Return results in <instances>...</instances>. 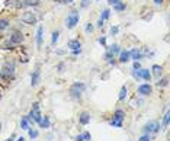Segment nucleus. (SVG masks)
<instances>
[{
    "mask_svg": "<svg viewBox=\"0 0 170 141\" xmlns=\"http://www.w3.org/2000/svg\"><path fill=\"white\" fill-rule=\"evenodd\" d=\"M124 119H125V112L122 109H118L113 114L112 121H109V125L113 127V128H122L124 127Z\"/></svg>",
    "mask_w": 170,
    "mask_h": 141,
    "instance_id": "nucleus-1",
    "label": "nucleus"
},
{
    "mask_svg": "<svg viewBox=\"0 0 170 141\" xmlns=\"http://www.w3.org/2000/svg\"><path fill=\"white\" fill-rule=\"evenodd\" d=\"M79 20H80V13H79L77 10H71V12L67 15V19H65V26H67V29L76 28V25L79 24Z\"/></svg>",
    "mask_w": 170,
    "mask_h": 141,
    "instance_id": "nucleus-2",
    "label": "nucleus"
},
{
    "mask_svg": "<svg viewBox=\"0 0 170 141\" xmlns=\"http://www.w3.org/2000/svg\"><path fill=\"white\" fill-rule=\"evenodd\" d=\"M0 73H2V77L6 79V80L13 79V76H15V63H13V61L6 63V64L3 66V68L0 70Z\"/></svg>",
    "mask_w": 170,
    "mask_h": 141,
    "instance_id": "nucleus-3",
    "label": "nucleus"
},
{
    "mask_svg": "<svg viewBox=\"0 0 170 141\" xmlns=\"http://www.w3.org/2000/svg\"><path fill=\"white\" fill-rule=\"evenodd\" d=\"M84 90H86V84L81 83V82H77V83H74L70 87V95H71V98H74V99H79Z\"/></svg>",
    "mask_w": 170,
    "mask_h": 141,
    "instance_id": "nucleus-4",
    "label": "nucleus"
},
{
    "mask_svg": "<svg viewBox=\"0 0 170 141\" xmlns=\"http://www.w3.org/2000/svg\"><path fill=\"white\" fill-rule=\"evenodd\" d=\"M159 131H160V124L157 121H148L143 128L144 134H157Z\"/></svg>",
    "mask_w": 170,
    "mask_h": 141,
    "instance_id": "nucleus-5",
    "label": "nucleus"
},
{
    "mask_svg": "<svg viewBox=\"0 0 170 141\" xmlns=\"http://www.w3.org/2000/svg\"><path fill=\"white\" fill-rule=\"evenodd\" d=\"M29 118L32 119L33 122H36V124H39L41 118H42V115H41V109H39V103H33L32 105V109H31V112H29Z\"/></svg>",
    "mask_w": 170,
    "mask_h": 141,
    "instance_id": "nucleus-6",
    "label": "nucleus"
},
{
    "mask_svg": "<svg viewBox=\"0 0 170 141\" xmlns=\"http://www.w3.org/2000/svg\"><path fill=\"white\" fill-rule=\"evenodd\" d=\"M20 20H22L24 24H28V25H35L38 19H36V16H35L33 12H25L24 15L20 16Z\"/></svg>",
    "mask_w": 170,
    "mask_h": 141,
    "instance_id": "nucleus-7",
    "label": "nucleus"
},
{
    "mask_svg": "<svg viewBox=\"0 0 170 141\" xmlns=\"http://www.w3.org/2000/svg\"><path fill=\"white\" fill-rule=\"evenodd\" d=\"M24 41V35L20 32H13L10 35V39H9L8 45L9 47H13V45H20Z\"/></svg>",
    "mask_w": 170,
    "mask_h": 141,
    "instance_id": "nucleus-8",
    "label": "nucleus"
},
{
    "mask_svg": "<svg viewBox=\"0 0 170 141\" xmlns=\"http://www.w3.org/2000/svg\"><path fill=\"white\" fill-rule=\"evenodd\" d=\"M39 83H41V70L36 67V68L33 70V73L31 74V86H32V87H36Z\"/></svg>",
    "mask_w": 170,
    "mask_h": 141,
    "instance_id": "nucleus-9",
    "label": "nucleus"
},
{
    "mask_svg": "<svg viewBox=\"0 0 170 141\" xmlns=\"http://www.w3.org/2000/svg\"><path fill=\"white\" fill-rule=\"evenodd\" d=\"M151 92H153V87H151L150 83H144V84H140L138 86V93L141 96H148Z\"/></svg>",
    "mask_w": 170,
    "mask_h": 141,
    "instance_id": "nucleus-10",
    "label": "nucleus"
},
{
    "mask_svg": "<svg viewBox=\"0 0 170 141\" xmlns=\"http://www.w3.org/2000/svg\"><path fill=\"white\" fill-rule=\"evenodd\" d=\"M33 121L29 118V115L28 116H22V119H20V128L22 130H25V131H28L29 128H31V124H32Z\"/></svg>",
    "mask_w": 170,
    "mask_h": 141,
    "instance_id": "nucleus-11",
    "label": "nucleus"
},
{
    "mask_svg": "<svg viewBox=\"0 0 170 141\" xmlns=\"http://www.w3.org/2000/svg\"><path fill=\"white\" fill-rule=\"evenodd\" d=\"M141 58H144V54L141 52L140 50L134 48V50L130 51V60H134V61H140Z\"/></svg>",
    "mask_w": 170,
    "mask_h": 141,
    "instance_id": "nucleus-12",
    "label": "nucleus"
},
{
    "mask_svg": "<svg viewBox=\"0 0 170 141\" xmlns=\"http://www.w3.org/2000/svg\"><path fill=\"white\" fill-rule=\"evenodd\" d=\"M90 119H92V116H90L89 112H81L80 115H79V122H80L81 125L90 124Z\"/></svg>",
    "mask_w": 170,
    "mask_h": 141,
    "instance_id": "nucleus-13",
    "label": "nucleus"
},
{
    "mask_svg": "<svg viewBox=\"0 0 170 141\" xmlns=\"http://www.w3.org/2000/svg\"><path fill=\"white\" fill-rule=\"evenodd\" d=\"M151 73H153V76L159 80V79L162 77V74H163V67L159 66V64H154V66L151 67Z\"/></svg>",
    "mask_w": 170,
    "mask_h": 141,
    "instance_id": "nucleus-14",
    "label": "nucleus"
},
{
    "mask_svg": "<svg viewBox=\"0 0 170 141\" xmlns=\"http://www.w3.org/2000/svg\"><path fill=\"white\" fill-rule=\"evenodd\" d=\"M44 42V26H38V31H36V45L41 47Z\"/></svg>",
    "mask_w": 170,
    "mask_h": 141,
    "instance_id": "nucleus-15",
    "label": "nucleus"
},
{
    "mask_svg": "<svg viewBox=\"0 0 170 141\" xmlns=\"http://www.w3.org/2000/svg\"><path fill=\"white\" fill-rule=\"evenodd\" d=\"M67 47H68V48H70L71 51H74V50H81V42L79 41V39H71V41H68Z\"/></svg>",
    "mask_w": 170,
    "mask_h": 141,
    "instance_id": "nucleus-16",
    "label": "nucleus"
},
{
    "mask_svg": "<svg viewBox=\"0 0 170 141\" xmlns=\"http://www.w3.org/2000/svg\"><path fill=\"white\" fill-rule=\"evenodd\" d=\"M130 61V51L121 50L119 51V63H128Z\"/></svg>",
    "mask_w": 170,
    "mask_h": 141,
    "instance_id": "nucleus-17",
    "label": "nucleus"
},
{
    "mask_svg": "<svg viewBox=\"0 0 170 141\" xmlns=\"http://www.w3.org/2000/svg\"><path fill=\"white\" fill-rule=\"evenodd\" d=\"M140 74H141V80L150 82V79H151V71H150L148 68H140Z\"/></svg>",
    "mask_w": 170,
    "mask_h": 141,
    "instance_id": "nucleus-18",
    "label": "nucleus"
},
{
    "mask_svg": "<svg viewBox=\"0 0 170 141\" xmlns=\"http://www.w3.org/2000/svg\"><path fill=\"white\" fill-rule=\"evenodd\" d=\"M49 125H51V121H49L48 116H42L39 121V127L41 128H44V130H47V128H49Z\"/></svg>",
    "mask_w": 170,
    "mask_h": 141,
    "instance_id": "nucleus-19",
    "label": "nucleus"
},
{
    "mask_svg": "<svg viewBox=\"0 0 170 141\" xmlns=\"http://www.w3.org/2000/svg\"><path fill=\"white\" fill-rule=\"evenodd\" d=\"M119 51H121V48H119L118 44H113V45H111V47H108V54H111V55L119 54Z\"/></svg>",
    "mask_w": 170,
    "mask_h": 141,
    "instance_id": "nucleus-20",
    "label": "nucleus"
},
{
    "mask_svg": "<svg viewBox=\"0 0 170 141\" xmlns=\"http://www.w3.org/2000/svg\"><path fill=\"white\" fill-rule=\"evenodd\" d=\"M127 96H128V87H127V86H122L121 90H119V96H118V99L125 100L127 99Z\"/></svg>",
    "mask_w": 170,
    "mask_h": 141,
    "instance_id": "nucleus-21",
    "label": "nucleus"
},
{
    "mask_svg": "<svg viewBox=\"0 0 170 141\" xmlns=\"http://www.w3.org/2000/svg\"><path fill=\"white\" fill-rule=\"evenodd\" d=\"M6 6H9V8H22V2L20 0H9V2H6Z\"/></svg>",
    "mask_w": 170,
    "mask_h": 141,
    "instance_id": "nucleus-22",
    "label": "nucleus"
},
{
    "mask_svg": "<svg viewBox=\"0 0 170 141\" xmlns=\"http://www.w3.org/2000/svg\"><path fill=\"white\" fill-rule=\"evenodd\" d=\"M28 134H29V138H31V140H36L38 135H39V133H38L35 128H29V130H28Z\"/></svg>",
    "mask_w": 170,
    "mask_h": 141,
    "instance_id": "nucleus-23",
    "label": "nucleus"
},
{
    "mask_svg": "<svg viewBox=\"0 0 170 141\" xmlns=\"http://www.w3.org/2000/svg\"><path fill=\"white\" fill-rule=\"evenodd\" d=\"M39 5V0H24L22 2V6H38Z\"/></svg>",
    "mask_w": 170,
    "mask_h": 141,
    "instance_id": "nucleus-24",
    "label": "nucleus"
},
{
    "mask_svg": "<svg viewBox=\"0 0 170 141\" xmlns=\"http://www.w3.org/2000/svg\"><path fill=\"white\" fill-rule=\"evenodd\" d=\"M109 16H111V10L109 9H103L102 10V15H100V20L105 22L106 19H109Z\"/></svg>",
    "mask_w": 170,
    "mask_h": 141,
    "instance_id": "nucleus-25",
    "label": "nucleus"
},
{
    "mask_svg": "<svg viewBox=\"0 0 170 141\" xmlns=\"http://www.w3.org/2000/svg\"><path fill=\"white\" fill-rule=\"evenodd\" d=\"M125 9H127V5H125V3H122V2L113 6V10H115V12H124Z\"/></svg>",
    "mask_w": 170,
    "mask_h": 141,
    "instance_id": "nucleus-26",
    "label": "nucleus"
},
{
    "mask_svg": "<svg viewBox=\"0 0 170 141\" xmlns=\"http://www.w3.org/2000/svg\"><path fill=\"white\" fill-rule=\"evenodd\" d=\"M9 20L8 19H0V31H5V29H8L9 28Z\"/></svg>",
    "mask_w": 170,
    "mask_h": 141,
    "instance_id": "nucleus-27",
    "label": "nucleus"
},
{
    "mask_svg": "<svg viewBox=\"0 0 170 141\" xmlns=\"http://www.w3.org/2000/svg\"><path fill=\"white\" fill-rule=\"evenodd\" d=\"M156 84H157L159 87H166V86L169 84V79H167V77H164V79H162V80L159 79V82H157Z\"/></svg>",
    "mask_w": 170,
    "mask_h": 141,
    "instance_id": "nucleus-28",
    "label": "nucleus"
},
{
    "mask_svg": "<svg viewBox=\"0 0 170 141\" xmlns=\"http://www.w3.org/2000/svg\"><path fill=\"white\" fill-rule=\"evenodd\" d=\"M169 119H170V114L166 112V115L163 116V128H167L169 127Z\"/></svg>",
    "mask_w": 170,
    "mask_h": 141,
    "instance_id": "nucleus-29",
    "label": "nucleus"
},
{
    "mask_svg": "<svg viewBox=\"0 0 170 141\" xmlns=\"http://www.w3.org/2000/svg\"><path fill=\"white\" fill-rule=\"evenodd\" d=\"M58 36H60V32H58V31L52 32V38H51V45H55L57 41H58Z\"/></svg>",
    "mask_w": 170,
    "mask_h": 141,
    "instance_id": "nucleus-30",
    "label": "nucleus"
},
{
    "mask_svg": "<svg viewBox=\"0 0 170 141\" xmlns=\"http://www.w3.org/2000/svg\"><path fill=\"white\" fill-rule=\"evenodd\" d=\"M131 74H132V77H134V79H135L137 82H140V80H141V74H140V70H134V68H132Z\"/></svg>",
    "mask_w": 170,
    "mask_h": 141,
    "instance_id": "nucleus-31",
    "label": "nucleus"
},
{
    "mask_svg": "<svg viewBox=\"0 0 170 141\" xmlns=\"http://www.w3.org/2000/svg\"><path fill=\"white\" fill-rule=\"evenodd\" d=\"M81 137H83V141H90L92 140V134L89 131H84V133L81 134Z\"/></svg>",
    "mask_w": 170,
    "mask_h": 141,
    "instance_id": "nucleus-32",
    "label": "nucleus"
},
{
    "mask_svg": "<svg viewBox=\"0 0 170 141\" xmlns=\"http://www.w3.org/2000/svg\"><path fill=\"white\" fill-rule=\"evenodd\" d=\"M138 141H151V137H150V134H143Z\"/></svg>",
    "mask_w": 170,
    "mask_h": 141,
    "instance_id": "nucleus-33",
    "label": "nucleus"
},
{
    "mask_svg": "<svg viewBox=\"0 0 170 141\" xmlns=\"http://www.w3.org/2000/svg\"><path fill=\"white\" fill-rule=\"evenodd\" d=\"M118 32H119V28L118 26H111V35H118Z\"/></svg>",
    "mask_w": 170,
    "mask_h": 141,
    "instance_id": "nucleus-34",
    "label": "nucleus"
},
{
    "mask_svg": "<svg viewBox=\"0 0 170 141\" xmlns=\"http://www.w3.org/2000/svg\"><path fill=\"white\" fill-rule=\"evenodd\" d=\"M84 31H86L87 33L93 32V25H92V24H87V25H86V28H84Z\"/></svg>",
    "mask_w": 170,
    "mask_h": 141,
    "instance_id": "nucleus-35",
    "label": "nucleus"
},
{
    "mask_svg": "<svg viewBox=\"0 0 170 141\" xmlns=\"http://www.w3.org/2000/svg\"><path fill=\"white\" fill-rule=\"evenodd\" d=\"M64 68H65V66H64V63H60L58 66H57V70L60 71V73H63L64 71Z\"/></svg>",
    "mask_w": 170,
    "mask_h": 141,
    "instance_id": "nucleus-36",
    "label": "nucleus"
},
{
    "mask_svg": "<svg viewBox=\"0 0 170 141\" xmlns=\"http://www.w3.org/2000/svg\"><path fill=\"white\" fill-rule=\"evenodd\" d=\"M97 41H99V44H100V45L106 47V38H105V36H100V38L97 39Z\"/></svg>",
    "mask_w": 170,
    "mask_h": 141,
    "instance_id": "nucleus-37",
    "label": "nucleus"
},
{
    "mask_svg": "<svg viewBox=\"0 0 170 141\" xmlns=\"http://www.w3.org/2000/svg\"><path fill=\"white\" fill-rule=\"evenodd\" d=\"M132 68H134V70H140V68H141V64H140V61H134V64H132Z\"/></svg>",
    "mask_w": 170,
    "mask_h": 141,
    "instance_id": "nucleus-38",
    "label": "nucleus"
},
{
    "mask_svg": "<svg viewBox=\"0 0 170 141\" xmlns=\"http://www.w3.org/2000/svg\"><path fill=\"white\" fill-rule=\"evenodd\" d=\"M92 0H81V8H87Z\"/></svg>",
    "mask_w": 170,
    "mask_h": 141,
    "instance_id": "nucleus-39",
    "label": "nucleus"
},
{
    "mask_svg": "<svg viewBox=\"0 0 170 141\" xmlns=\"http://www.w3.org/2000/svg\"><path fill=\"white\" fill-rule=\"evenodd\" d=\"M122 0H108V3L111 5V6H115V5H118V3H121Z\"/></svg>",
    "mask_w": 170,
    "mask_h": 141,
    "instance_id": "nucleus-40",
    "label": "nucleus"
},
{
    "mask_svg": "<svg viewBox=\"0 0 170 141\" xmlns=\"http://www.w3.org/2000/svg\"><path fill=\"white\" fill-rule=\"evenodd\" d=\"M97 26H99V28H102V26H103V20H100V19H99V20H97Z\"/></svg>",
    "mask_w": 170,
    "mask_h": 141,
    "instance_id": "nucleus-41",
    "label": "nucleus"
},
{
    "mask_svg": "<svg viewBox=\"0 0 170 141\" xmlns=\"http://www.w3.org/2000/svg\"><path fill=\"white\" fill-rule=\"evenodd\" d=\"M80 52H81V50H74L73 51V55H79Z\"/></svg>",
    "mask_w": 170,
    "mask_h": 141,
    "instance_id": "nucleus-42",
    "label": "nucleus"
},
{
    "mask_svg": "<svg viewBox=\"0 0 170 141\" xmlns=\"http://www.w3.org/2000/svg\"><path fill=\"white\" fill-rule=\"evenodd\" d=\"M74 141H83V137H81V135H77V137L74 138Z\"/></svg>",
    "mask_w": 170,
    "mask_h": 141,
    "instance_id": "nucleus-43",
    "label": "nucleus"
},
{
    "mask_svg": "<svg viewBox=\"0 0 170 141\" xmlns=\"http://www.w3.org/2000/svg\"><path fill=\"white\" fill-rule=\"evenodd\" d=\"M55 52L58 54V55H63V54H64V50H57Z\"/></svg>",
    "mask_w": 170,
    "mask_h": 141,
    "instance_id": "nucleus-44",
    "label": "nucleus"
},
{
    "mask_svg": "<svg viewBox=\"0 0 170 141\" xmlns=\"http://www.w3.org/2000/svg\"><path fill=\"white\" fill-rule=\"evenodd\" d=\"M61 2H63V3H64V5H68V3H71V2H73V0H61Z\"/></svg>",
    "mask_w": 170,
    "mask_h": 141,
    "instance_id": "nucleus-45",
    "label": "nucleus"
},
{
    "mask_svg": "<svg viewBox=\"0 0 170 141\" xmlns=\"http://www.w3.org/2000/svg\"><path fill=\"white\" fill-rule=\"evenodd\" d=\"M154 3H156V5H162L163 0H154Z\"/></svg>",
    "mask_w": 170,
    "mask_h": 141,
    "instance_id": "nucleus-46",
    "label": "nucleus"
},
{
    "mask_svg": "<svg viewBox=\"0 0 170 141\" xmlns=\"http://www.w3.org/2000/svg\"><path fill=\"white\" fill-rule=\"evenodd\" d=\"M13 140H15V135H12V137H9V138H8V140H6V141H13Z\"/></svg>",
    "mask_w": 170,
    "mask_h": 141,
    "instance_id": "nucleus-47",
    "label": "nucleus"
},
{
    "mask_svg": "<svg viewBox=\"0 0 170 141\" xmlns=\"http://www.w3.org/2000/svg\"><path fill=\"white\" fill-rule=\"evenodd\" d=\"M47 141H52V135H48V137H47Z\"/></svg>",
    "mask_w": 170,
    "mask_h": 141,
    "instance_id": "nucleus-48",
    "label": "nucleus"
},
{
    "mask_svg": "<svg viewBox=\"0 0 170 141\" xmlns=\"http://www.w3.org/2000/svg\"><path fill=\"white\" fill-rule=\"evenodd\" d=\"M16 141H25V138H24V137H19V138H17Z\"/></svg>",
    "mask_w": 170,
    "mask_h": 141,
    "instance_id": "nucleus-49",
    "label": "nucleus"
},
{
    "mask_svg": "<svg viewBox=\"0 0 170 141\" xmlns=\"http://www.w3.org/2000/svg\"><path fill=\"white\" fill-rule=\"evenodd\" d=\"M0 77H2V73H0Z\"/></svg>",
    "mask_w": 170,
    "mask_h": 141,
    "instance_id": "nucleus-50",
    "label": "nucleus"
}]
</instances>
